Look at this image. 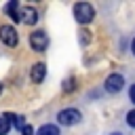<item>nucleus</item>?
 I'll list each match as a JSON object with an SVG mask.
<instances>
[{
	"label": "nucleus",
	"mask_w": 135,
	"mask_h": 135,
	"mask_svg": "<svg viewBox=\"0 0 135 135\" xmlns=\"http://www.w3.org/2000/svg\"><path fill=\"white\" fill-rule=\"evenodd\" d=\"M74 17H76L78 23L86 25V23L93 21V17H95V8H93L89 2H78V4L74 6Z\"/></svg>",
	"instance_id": "nucleus-1"
},
{
	"label": "nucleus",
	"mask_w": 135,
	"mask_h": 135,
	"mask_svg": "<svg viewBox=\"0 0 135 135\" xmlns=\"http://www.w3.org/2000/svg\"><path fill=\"white\" fill-rule=\"evenodd\" d=\"M59 124H65V127H72V124H76L78 120H80V112L76 110V108H65V110H61L59 112Z\"/></svg>",
	"instance_id": "nucleus-2"
},
{
	"label": "nucleus",
	"mask_w": 135,
	"mask_h": 135,
	"mask_svg": "<svg viewBox=\"0 0 135 135\" xmlns=\"http://www.w3.org/2000/svg\"><path fill=\"white\" fill-rule=\"evenodd\" d=\"M30 44H32V49H34V51H44V49H46V44H49V38H46V34H44V32L36 30V32H32V34H30Z\"/></svg>",
	"instance_id": "nucleus-3"
},
{
	"label": "nucleus",
	"mask_w": 135,
	"mask_h": 135,
	"mask_svg": "<svg viewBox=\"0 0 135 135\" xmlns=\"http://www.w3.org/2000/svg\"><path fill=\"white\" fill-rule=\"evenodd\" d=\"M0 40H2L6 46H15L17 40H19L15 27H11V25H2V27H0Z\"/></svg>",
	"instance_id": "nucleus-4"
},
{
	"label": "nucleus",
	"mask_w": 135,
	"mask_h": 135,
	"mask_svg": "<svg viewBox=\"0 0 135 135\" xmlns=\"http://www.w3.org/2000/svg\"><path fill=\"white\" fill-rule=\"evenodd\" d=\"M122 86H124V78H122L120 74H110V76L105 78V91H110V93H118Z\"/></svg>",
	"instance_id": "nucleus-5"
},
{
	"label": "nucleus",
	"mask_w": 135,
	"mask_h": 135,
	"mask_svg": "<svg viewBox=\"0 0 135 135\" xmlns=\"http://www.w3.org/2000/svg\"><path fill=\"white\" fill-rule=\"evenodd\" d=\"M19 19H21L25 25H34V23L38 21V11H36L34 6H23V8L19 11Z\"/></svg>",
	"instance_id": "nucleus-6"
},
{
	"label": "nucleus",
	"mask_w": 135,
	"mask_h": 135,
	"mask_svg": "<svg viewBox=\"0 0 135 135\" xmlns=\"http://www.w3.org/2000/svg\"><path fill=\"white\" fill-rule=\"evenodd\" d=\"M44 76H46V65H44V63H36V65L32 68V80H34V82H42Z\"/></svg>",
	"instance_id": "nucleus-7"
},
{
	"label": "nucleus",
	"mask_w": 135,
	"mask_h": 135,
	"mask_svg": "<svg viewBox=\"0 0 135 135\" xmlns=\"http://www.w3.org/2000/svg\"><path fill=\"white\" fill-rule=\"evenodd\" d=\"M38 135H59V127L57 124H42L38 129Z\"/></svg>",
	"instance_id": "nucleus-8"
},
{
	"label": "nucleus",
	"mask_w": 135,
	"mask_h": 135,
	"mask_svg": "<svg viewBox=\"0 0 135 135\" xmlns=\"http://www.w3.org/2000/svg\"><path fill=\"white\" fill-rule=\"evenodd\" d=\"M4 11H6L15 21H21V19H19V11H17V0H11V2L6 4V8H4Z\"/></svg>",
	"instance_id": "nucleus-9"
},
{
	"label": "nucleus",
	"mask_w": 135,
	"mask_h": 135,
	"mask_svg": "<svg viewBox=\"0 0 135 135\" xmlns=\"http://www.w3.org/2000/svg\"><path fill=\"white\" fill-rule=\"evenodd\" d=\"M8 131H11L8 118H6V116H0V135H8Z\"/></svg>",
	"instance_id": "nucleus-10"
},
{
	"label": "nucleus",
	"mask_w": 135,
	"mask_h": 135,
	"mask_svg": "<svg viewBox=\"0 0 135 135\" xmlns=\"http://www.w3.org/2000/svg\"><path fill=\"white\" fill-rule=\"evenodd\" d=\"M74 86H76V80H74V78H68V80L63 82V91H65V93H72Z\"/></svg>",
	"instance_id": "nucleus-11"
},
{
	"label": "nucleus",
	"mask_w": 135,
	"mask_h": 135,
	"mask_svg": "<svg viewBox=\"0 0 135 135\" xmlns=\"http://www.w3.org/2000/svg\"><path fill=\"white\" fill-rule=\"evenodd\" d=\"M127 124H131V127L135 129V110H131V112L127 114Z\"/></svg>",
	"instance_id": "nucleus-12"
},
{
	"label": "nucleus",
	"mask_w": 135,
	"mask_h": 135,
	"mask_svg": "<svg viewBox=\"0 0 135 135\" xmlns=\"http://www.w3.org/2000/svg\"><path fill=\"white\" fill-rule=\"evenodd\" d=\"M21 135H34V129H32L30 124H25V127L21 129Z\"/></svg>",
	"instance_id": "nucleus-13"
},
{
	"label": "nucleus",
	"mask_w": 135,
	"mask_h": 135,
	"mask_svg": "<svg viewBox=\"0 0 135 135\" xmlns=\"http://www.w3.org/2000/svg\"><path fill=\"white\" fill-rule=\"evenodd\" d=\"M15 124H17V127H19V129H23V127H25V124H27V122H25V120H23V116H17V120H15Z\"/></svg>",
	"instance_id": "nucleus-14"
},
{
	"label": "nucleus",
	"mask_w": 135,
	"mask_h": 135,
	"mask_svg": "<svg viewBox=\"0 0 135 135\" xmlns=\"http://www.w3.org/2000/svg\"><path fill=\"white\" fill-rule=\"evenodd\" d=\"M80 40H82V42H89V32H86V30L80 32Z\"/></svg>",
	"instance_id": "nucleus-15"
},
{
	"label": "nucleus",
	"mask_w": 135,
	"mask_h": 135,
	"mask_svg": "<svg viewBox=\"0 0 135 135\" xmlns=\"http://www.w3.org/2000/svg\"><path fill=\"white\" fill-rule=\"evenodd\" d=\"M129 97H131V101L135 103V84H131V89H129Z\"/></svg>",
	"instance_id": "nucleus-16"
},
{
	"label": "nucleus",
	"mask_w": 135,
	"mask_h": 135,
	"mask_svg": "<svg viewBox=\"0 0 135 135\" xmlns=\"http://www.w3.org/2000/svg\"><path fill=\"white\" fill-rule=\"evenodd\" d=\"M131 51H133V55H135V38H133V44H131Z\"/></svg>",
	"instance_id": "nucleus-17"
},
{
	"label": "nucleus",
	"mask_w": 135,
	"mask_h": 135,
	"mask_svg": "<svg viewBox=\"0 0 135 135\" xmlns=\"http://www.w3.org/2000/svg\"><path fill=\"white\" fill-rule=\"evenodd\" d=\"M110 135H120V133H110Z\"/></svg>",
	"instance_id": "nucleus-18"
},
{
	"label": "nucleus",
	"mask_w": 135,
	"mask_h": 135,
	"mask_svg": "<svg viewBox=\"0 0 135 135\" xmlns=\"http://www.w3.org/2000/svg\"><path fill=\"white\" fill-rule=\"evenodd\" d=\"M0 93H2V84H0Z\"/></svg>",
	"instance_id": "nucleus-19"
}]
</instances>
